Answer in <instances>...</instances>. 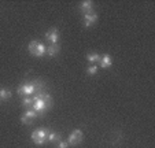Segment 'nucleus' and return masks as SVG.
I'll return each mask as SVG.
<instances>
[{
    "mask_svg": "<svg viewBox=\"0 0 155 148\" xmlns=\"http://www.w3.org/2000/svg\"><path fill=\"white\" fill-rule=\"evenodd\" d=\"M28 49H29L30 55L36 56V58H41V56L45 55V51H47V47L44 45V44L38 43V41L33 40L29 43V47H28Z\"/></svg>",
    "mask_w": 155,
    "mask_h": 148,
    "instance_id": "nucleus-1",
    "label": "nucleus"
},
{
    "mask_svg": "<svg viewBox=\"0 0 155 148\" xmlns=\"http://www.w3.org/2000/svg\"><path fill=\"white\" fill-rule=\"evenodd\" d=\"M48 133H50L48 129H36L35 132H32V141L36 145H43L47 141Z\"/></svg>",
    "mask_w": 155,
    "mask_h": 148,
    "instance_id": "nucleus-2",
    "label": "nucleus"
},
{
    "mask_svg": "<svg viewBox=\"0 0 155 148\" xmlns=\"http://www.w3.org/2000/svg\"><path fill=\"white\" fill-rule=\"evenodd\" d=\"M82 139H84V133H82L81 129H74L70 133V136H69L68 143L70 147H74V145H78L82 141Z\"/></svg>",
    "mask_w": 155,
    "mask_h": 148,
    "instance_id": "nucleus-3",
    "label": "nucleus"
},
{
    "mask_svg": "<svg viewBox=\"0 0 155 148\" xmlns=\"http://www.w3.org/2000/svg\"><path fill=\"white\" fill-rule=\"evenodd\" d=\"M37 115H38V114L36 113L35 110H28L26 113L22 114L21 121H22V123H25V125H30V123H32V122L37 118Z\"/></svg>",
    "mask_w": 155,
    "mask_h": 148,
    "instance_id": "nucleus-4",
    "label": "nucleus"
},
{
    "mask_svg": "<svg viewBox=\"0 0 155 148\" xmlns=\"http://www.w3.org/2000/svg\"><path fill=\"white\" fill-rule=\"evenodd\" d=\"M18 93L21 96H32L35 93V87H33V84H22L18 87Z\"/></svg>",
    "mask_w": 155,
    "mask_h": 148,
    "instance_id": "nucleus-5",
    "label": "nucleus"
},
{
    "mask_svg": "<svg viewBox=\"0 0 155 148\" xmlns=\"http://www.w3.org/2000/svg\"><path fill=\"white\" fill-rule=\"evenodd\" d=\"M45 40H48L51 44H58V40H59V30L56 29V28H54V29L48 30V32L45 33Z\"/></svg>",
    "mask_w": 155,
    "mask_h": 148,
    "instance_id": "nucleus-6",
    "label": "nucleus"
},
{
    "mask_svg": "<svg viewBox=\"0 0 155 148\" xmlns=\"http://www.w3.org/2000/svg\"><path fill=\"white\" fill-rule=\"evenodd\" d=\"M96 21H97V14L96 12H88V14L84 15V25L87 28H91Z\"/></svg>",
    "mask_w": 155,
    "mask_h": 148,
    "instance_id": "nucleus-7",
    "label": "nucleus"
},
{
    "mask_svg": "<svg viewBox=\"0 0 155 148\" xmlns=\"http://www.w3.org/2000/svg\"><path fill=\"white\" fill-rule=\"evenodd\" d=\"M59 51H61V47L58 45V44H51L50 47H47V51H45V54H47L48 56H56L59 54Z\"/></svg>",
    "mask_w": 155,
    "mask_h": 148,
    "instance_id": "nucleus-8",
    "label": "nucleus"
},
{
    "mask_svg": "<svg viewBox=\"0 0 155 148\" xmlns=\"http://www.w3.org/2000/svg\"><path fill=\"white\" fill-rule=\"evenodd\" d=\"M99 63H100V67H102V69H107V67H110L113 64V59H111L110 55L106 54V55L102 56V59H100Z\"/></svg>",
    "mask_w": 155,
    "mask_h": 148,
    "instance_id": "nucleus-9",
    "label": "nucleus"
},
{
    "mask_svg": "<svg viewBox=\"0 0 155 148\" xmlns=\"http://www.w3.org/2000/svg\"><path fill=\"white\" fill-rule=\"evenodd\" d=\"M92 7H94V3H92L91 0H85V2H82V3L80 4V10H81L82 12H85V14L92 12Z\"/></svg>",
    "mask_w": 155,
    "mask_h": 148,
    "instance_id": "nucleus-10",
    "label": "nucleus"
},
{
    "mask_svg": "<svg viewBox=\"0 0 155 148\" xmlns=\"http://www.w3.org/2000/svg\"><path fill=\"white\" fill-rule=\"evenodd\" d=\"M47 141L50 143H56V141H61V133H56V132H50L47 137Z\"/></svg>",
    "mask_w": 155,
    "mask_h": 148,
    "instance_id": "nucleus-11",
    "label": "nucleus"
},
{
    "mask_svg": "<svg viewBox=\"0 0 155 148\" xmlns=\"http://www.w3.org/2000/svg\"><path fill=\"white\" fill-rule=\"evenodd\" d=\"M22 106L28 110H32L33 108V97L32 96H26L25 99H22Z\"/></svg>",
    "mask_w": 155,
    "mask_h": 148,
    "instance_id": "nucleus-12",
    "label": "nucleus"
},
{
    "mask_svg": "<svg viewBox=\"0 0 155 148\" xmlns=\"http://www.w3.org/2000/svg\"><path fill=\"white\" fill-rule=\"evenodd\" d=\"M87 59H88L89 63H99L100 59H102V56H100L99 54H88Z\"/></svg>",
    "mask_w": 155,
    "mask_h": 148,
    "instance_id": "nucleus-13",
    "label": "nucleus"
},
{
    "mask_svg": "<svg viewBox=\"0 0 155 148\" xmlns=\"http://www.w3.org/2000/svg\"><path fill=\"white\" fill-rule=\"evenodd\" d=\"M43 100L44 103H45V107H47V110H50L51 107H52V97H51L50 93H43Z\"/></svg>",
    "mask_w": 155,
    "mask_h": 148,
    "instance_id": "nucleus-14",
    "label": "nucleus"
},
{
    "mask_svg": "<svg viewBox=\"0 0 155 148\" xmlns=\"http://www.w3.org/2000/svg\"><path fill=\"white\" fill-rule=\"evenodd\" d=\"M11 90L10 89H2L0 90V99H2V100H7V99H10L11 97Z\"/></svg>",
    "mask_w": 155,
    "mask_h": 148,
    "instance_id": "nucleus-15",
    "label": "nucleus"
},
{
    "mask_svg": "<svg viewBox=\"0 0 155 148\" xmlns=\"http://www.w3.org/2000/svg\"><path fill=\"white\" fill-rule=\"evenodd\" d=\"M87 73L89 74V76H95V74L97 73V66H96V64H92V66H89L87 69Z\"/></svg>",
    "mask_w": 155,
    "mask_h": 148,
    "instance_id": "nucleus-16",
    "label": "nucleus"
},
{
    "mask_svg": "<svg viewBox=\"0 0 155 148\" xmlns=\"http://www.w3.org/2000/svg\"><path fill=\"white\" fill-rule=\"evenodd\" d=\"M58 148H70V145H69L68 141H63V140H61V141L58 143Z\"/></svg>",
    "mask_w": 155,
    "mask_h": 148,
    "instance_id": "nucleus-17",
    "label": "nucleus"
}]
</instances>
